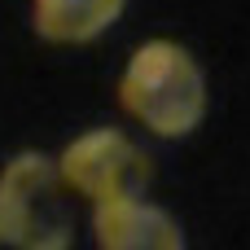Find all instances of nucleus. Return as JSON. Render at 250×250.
<instances>
[{
  "mask_svg": "<svg viewBox=\"0 0 250 250\" xmlns=\"http://www.w3.org/2000/svg\"><path fill=\"white\" fill-rule=\"evenodd\" d=\"M0 242L18 250H70L75 211L44 154H18L0 171Z\"/></svg>",
  "mask_w": 250,
  "mask_h": 250,
  "instance_id": "2",
  "label": "nucleus"
},
{
  "mask_svg": "<svg viewBox=\"0 0 250 250\" xmlns=\"http://www.w3.org/2000/svg\"><path fill=\"white\" fill-rule=\"evenodd\" d=\"M119 101L149 132L185 136L202 123L207 83H202V70H198L193 53H185L171 40H149L132 53V62L123 70V83H119Z\"/></svg>",
  "mask_w": 250,
  "mask_h": 250,
  "instance_id": "1",
  "label": "nucleus"
},
{
  "mask_svg": "<svg viewBox=\"0 0 250 250\" xmlns=\"http://www.w3.org/2000/svg\"><path fill=\"white\" fill-rule=\"evenodd\" d=\"M101 250H185L176 220L149 202H105L92 220Z\"/></svg>",
  "mask_w": 250,
  "mask_h": 250,
  "instance_id": "4",
  "label": "nucleus"
},
{
  "mask_svg": "<svg viewBox=\"0 0 250 250\" xmlns=\"http://www.w3.org/2000/svg\"><path fill=\"white\" fill-rule=\"evenodd\" d=\"M149 158L145 149H136L119 127H97L83 132L79 141L66 145L57 176L66 189L92 198L97 207L105 202H141L149 189Z\"/></svg>",
  "mask_w": 250,
  "mask_h": 250,
  "instance_id": "3",
  "label": "nucleus"
},
{
  "mask_svg": "<svg viewBox=\"0 0 250 250\" xmlns=\"http://www.w3.org/2000/svg\"><path fill=\"white\" fill-rule=\"evenodd\" d=\"M123 13V0H35V31L53 44H88L110 31Z\"/></svg>",
  "mask_w": 250,
  "mask_h": 250,
  "instance_id": "5",
  "label": "nucleus"
}]
</instances>
